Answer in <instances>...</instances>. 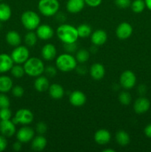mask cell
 I'll return each instance as SVG.
<instances>
[{
  "instance_id": "cell-1",
  "label": "cell",
  "mask_w": 151,
  "mask_h": 152,
  "mask_svg": "<svg viewBox=\"0 0 151 152\" xmlns=\"http://www.w3.org/2000/svg\"><path fill=\"white\" fill-rule=\"evenodd\" d=\"M56 35L65 45L76 43L78 38L77 28L70 24L59 25L56 30Z\"/></svg>"
},
{
  "instance_id": "cell-2",
  "label": "cell",
  "mask_w": 151,
  "mask_h": 152,
  "mask_svg": "<svg viewBox=\"0 0 151 152\" xmlns=\"http://www.w3.org/2000/svg\"><path fill=\"white\" fill-rule=\"evenodd\" d=\"M23 65L25 74L30 77H37L44 72V62L38 57H29Z\"/></svg>"
},
{
  "instance_id": "cell-3",
  "label": "cell",
  "mask_w": 151,
  "mask_h": 152,
  "mask_svg": "<svg viewBox=\"0 0 151 152\" xmlns=\"http://www.w3.org/2000/svg\"><path fill=\"white\" fill-rule=\"evenodd\" d=\"M56 66L59 71L62 72H70L76 69L77 61L76 57L70 53H62L56 57Z\"/></svg>"
},
{
  "instance_id": "cell-4",
  "label": "cell",
  "mask_w": 151,
  "mask_h": 152,
  "mask_svg": "<svg viewBox=\"0 0 151 152\" xmlns=\"http://www.w3.org/2000/svg\"><path fill=\"white\" fill-rule=\"evenodd\" d=\"M60 7L59 0H39L38 2V10L41 15L50 17L58 13Z\"/></svg>"
},
{
  "instance_id": "cell-5",
  "label": "cell",
  "mask_w": 151,
  "mask_h": 152,
  "mask_svg": "<svg viewBox=\"0 0 151 152\" xmlns=\"http://www.w3.org/2000/svg\"><path fill=\"white\" fill-rule=\"evenodd\" d=\"M21 22L25 29L34 31L40 25L41 19L39 15L33 10H27L22 14Z\"/></svg>"
},
{
  "instance_id": "cell-6",
  "label": "cell",
  "mask_w": 151,
  "mask_h": 152,
  "mask_svg": "<svg viewBox=\"0 0 151 152\" xmlns=\"http://www.w3.org/2000/svg\"><path fill=\"white\" fill-rule=\"evenodd\" d=\"M34 120V115L30 110L28 108H20L16 111L14 117L12 118V121L16 125L21 124L28 126Z\"/></svg>"
},
{
  "instance_id": "cell-7",
  "label": "cell",
  "mask_w": 151,
  "mask_h": 152,
  "mask_svg": "<svg viewBox=\"0 0 151 152\" xmlns=\"http://www.w3.org/2000/svg\"><path fill=\"white\" fill-rule=\"evenodd\" d=\"M12 59L13 62L16 64H24L30 57V52L27 46L19 45L15 47L12 51L11 55Z\"/></svg>"
},
{
  "instance_id": "cell-8",
  "label": "cell",
  "mask_w": 151,
  "mask_h": 152,
  "mask_svg": "<svg viewBox=\"0 0 151 152\" xmlns=\"http://www.w3.org/2000/svg\"><path fill=\"white\" fill-rule=\"evenodd\" d=\"M119 83L121 87L125 90L132 89L136 84V74L130 70H126L121 73L119 78Z\"/></svg>"
},
{
  "instance_id": "cell-9",
  "label": "cell",
  "mask_w": 151,
  "mask_h": 152,
  "mask_svg": "<svg viewBox=\"0 0 151 152\" xmlns=\"http://www.w3.org/2000/svg\"><path fill=\"white\" fill-rule=\"evenodd\" d=\"M34 137H35V132L33 129L27 126L19 129L16 133L17 140L20 141L22 143H28L30 142Z\"/></svg>"
},
{
  "instance_id": "cell-10",
  "label": "cell",
  "mask_w": 151,
  "mask_h": 152,
  "mask_svg": "<svg viewBox=\"0 0 151 152\" xmlns=\"http://www.w3.org/2000/svg\"><path fill=\"white\" fill-rule=\"evenodd\" d=\"M133 31V27L130 23L127 22H123L120 23L116 28L115 34L119 39L125 40L131 37Z\"/></svg>"
},
{
  "instance_id": "cell-11",
  "label": "cell",
  "mask_w": 151,
  "mask_h": 152,
  "mask_svg": "<svg viewBox=\"0 0 151 152\" xmlns=\"http://www.w3.org/2000/svg\"><path fill=\"white\" fill-rule=\"evenodd\" d=\"M16 124L11 120H0V133L6 137H13L16 134Z\"/></svg>"
},
{
  "instance_id": "cell-12",
  "label": "cell",
  "mask_w": 151,
  "mask_h": 152,
  "mask_svg": "<svg viewBox=\"0 0 151 152\" xmlns=\"http://www.w3.org/2000/svg\"><path fill=\"white\" fill-rule=\"evenodd\" d=\"M36 30L37 37L41 40H49L54 35V31L52 27L47 24L39 25Z\"/></svg>"
},
{
  "instance_id": "cell-13",
  "label": "cell",
  "mask_w": 151,
  "mask_h": 152,
  "mask_svg": "<svg viewBox=\"0 0 151 152\" xmlns=\"http://www.w3.org/2000/svg\"><path fill=\"white\" fill-rule=\"evenodd\" d=\"M150 107V102L149 99L144 96H140L135 101L133 104V109L136 114H142L146 113Z\"/></svg>"
},
{
  "instance_id": "cell-14",
  "label": "cell",
  "mask_w": 151,
  "mask_h": 152,
  "mask_svg": "<svg viewBox=\"0 0 151 152\" xmlns=\"http://www.w3.org/2000/svg\"><path fill=\"white\" fill-rule=\"evenodd\" d=\"M86 101H87L86 95L81 91H74L70 94L69 102L73 106H83L85 104Z\"/></svg>"
},
{
  "instance_id": "cell-15",
  "label": "cell",
  "mask_w": 151,
  "mask_h": 152,
  "mask_svg": "<svg viewBox=\"0 0 151 152\" xmlns=\"http://www.w3.org/2000/svg\"><path fill=\"white\" fill-rule=\"evenodd\" d=\"M90 40L95 46L103 45L107 40V34L104 30H96L92 32L90 35Z\"/></svg>"
},
{
  "instance_id": "cell-16",
  "label": "cell",
  "mask_w": 151,
  "mask_h": 152,
  "mask_svg": "<svg viewBox=\"0 0 151 152\" xmlns=\"http://www.w3.org/2000/svg\"><path fill=\"white\" fill-rule=\"evenodd\" d=\"M57 50L52 43H47L41 48V56L46 61L53 60L56 57Z\"/></svg>"
},
{
  "instance_id": "cell-17",
  "label": "cell",
  "mask_w": 151,
  "mask_h": 152,
  "mask_svg": "<svg viewBox=\"0 0 151 152\" xmlns=\"http://www.w3.org/2000/svg\"><path fill=\"white\" fill-rule=\"evenodd\" d=\"M111 140V134L106 129H99L95 133L94 140L97 144L104 145L107 144Z\"/></svg>"
},
{
  "instance_id": "cell-18",
  "label": "cell",
  "mask_w": 151,
  "mask_h": 152,
  "mask_svg": "<svg viewBox=\"0 0 151 152\" xmlns=\"http://www.w3.org/2000/svg\"><path fill=\"white\" fill-rule=\"evenodd\" d=\"M90 77L95 80H100L105 75V68L102 64L96 62L93 64L90 68Z\"/></svg>"
},
{
  "instance_id": "cell-19",
  "label": "cell",
  "mask_w": 151,
  "mask_h": 152,
  "mask_svg": "<svg viewBox=\"0 0 151 152\" xmlns=\"http://www.w3.org/2000/svg\"><path fill=\"white\" fill-rule=\"evenodd\" d=\"M84 5V0H68L66 3V9L69 13H77L83 10Z\"/></svg>"
},
{
  "instance_id": "cell-20",
  "label": "cell",
  "mask_w": 151,
  "mask_h": 152,
  "mask_svg": "<svg viewBox=\"0 0 151 152\" xmlns=\"http://www.w3.org/2000/svg\"><path fill=\"white\" fill-rule=\"evenodd\" d=\"M13 64L14 62L10 55L7 53L0 54V73L2 74L10 71L13 66Z\"/></svg>"
},
{
  "instance_id": "cell-21",
  "label": "cell",
  "mask_w": 151,
  "mask_h": 152,
  "mask_svg": "<svg viewBox=\"0 0 151 152\" xmlns=\"http://www.w3.org/2000/svg\"><path fill=\"white\" fill-rule=\"evenodd\" d=\"M47 139L43 135L38 134L31 140V148L35 151H41L47 146Z\"/></svg>"
},
{
  "instance_id": "cell-22",
  "label": "cell",
  "mask_w": 151,
  "mask_h": 152,
  "mask_svg": "<svg viewBox=\"0 0 151 152\" xmlns=\"http://www.w3.org/2000/svg\"><path fill=\"white\" fill-rule=\"evenodd\" d=\"M48 92L50 97L54 99H61L65 95V90L63 87L58 83L50 85Z\"/></svg>"
},
{
  "instance_id": "cell-23",
  "label": "cell",
  "mask_w": 151,
  "mask_h": 152,
  "mask_svg": "<svg viewBox=\"0 0 151 152\" xmlns=\"http://www.w3.org/2000/svg\"><path fill=\"white\" fill-rule=\"evenodd\" d=\"M33 86L37 91L40 92V93H43V92H45L46 91H48L50 83H49L48 79L46 77L38 76L34 81Z\"/></svg>"
},
{
  "instance_id": "cell-24",
  "label": "cell",
  "mask_w": 151,
  "mask_h": 152,
  "mask_svg": "<svg viewBox=\"0 0 151 152\" xmlns=\"http://www.w3.org/2000/svg\"><path fill=\"white\" fill-rule=\"evenodd\" d=\"M5 39L7 44L13 47L20 45L21 42H22V38H21L20 34L16 31H8L6 34Z\"/></svg>"
},
{
  "instance_id": "cell-25",
  "label": "cell",
  "mask_w": 151,
  "mask_h": 152,
  "mask_svg": "<svg viewBox=\"0 0 151 152\" xmlns=\"http://www.w3.org/2000/svg\"><path fill=\"white\" fill-rule=\"evenodd\" d=\"M13 80L8 76L3 75L0 77V93H7L13 88Z\"/></svg>"
},
{
  "instance_id": "cell-26",
  "label": "cell",
  "mask_w": 151,
  "mask_h": 152,
  "mask_svg": "<svg viewBox=\"0 0 151 152\" xmlns=\"http://www.w3.org/2000/svg\"><path fill=\"white\" fill-rule=\"evenodd\" d=\"M115 140L117 143L121 146H126L130 143V135L125 131L120 130L115 134Z\"/></svg>"
},
{
  "instance_id": "cell-27",
  "label": "cell",
  "mask_w": 151,
  "mask_h": 152,
  "mask_svg": "<svg viewBox=\"0 0 151 152\" xmlns=\"http://www.w3.org/2000/svg\"><path fill=\"white\" fill-rule=\"evenodd\" d=\"M12 10L6 3H0V22H6L11 17Z\"/></svg>"
},
{
  "instance_id": "cell-28",
  "label": "cell",
  "mask_w": 151,
  "mask_h": 152,
  "mask_svg": "<svg viewBox=\"0 0 151 152\" xmlns=\"http://www.w3.org/2000/svg\"><path fill=\"white\" fill-rule=\"evenodd\" d=\"M38 37L36 35V33L33 32V31H30L29 32L27 33L24 38V41H25V45L27 47L32 48L36 45L38 41Z\"/></svg>"
},
{
  "instance_id": "cell-29",
  "label": "cell",
  "mask_w": 151,
  "mask_h": 152,
  "mask_svg": "<svg viewBox=\"0 0 151 152\" xmlns=\"http://www.w3.org/2000/svg\"><path fill=\"white\" fill-rule=\"evenodd\" d=\"M78 37L81 38H87L90 37L92 34V28L87 24H81L77 27Z\"/></svg>"
},
{
  "instance_id": "cell-30",
  "label": "cell",
  "mask_w": 151,
  "mask_h": 152,
  "mask_svg": "<svg viewBox=\"0 0 151 152\" xmlns=\"http://www.w3.org/2000/svg\"><path fill=\"white\" fill-rule=\"evenodd\" d=\"M89 58H90V53L86 49H80L76 54V59L77 62L80 64L85 63L88 61Z\"/></svg>"
},
{
  "instance_id": "cell-31",
  "label": "cell",
  "mask_w": 151,
  "mask_h": 152,
  "mask_svg": "<svg viewBox=\"0 0 151 152\" xmlns=\"http://www.w3.org/2000/svg\"><path fill=\"white\" fill-rule=\"evenodd\" d=\"M146 4H145L144 0H134L131 1L130 7H131L133 12L136 13H140L144 11Z\"/></svg>"
},
{
  "instance_id": "cell-32",
  "label": "cell",
  "mask_w": 151,
  "mask_h": 152,
  "mask_svg": "<svg viewBox=\"0 0 151 152\" xmlns=\"http://www.w3.org/2000/svg\"><path fill=\"white\" fill-rule=\"evenodd\" d=\"M10 73H11L12 76L14 77L15 78H22L24 77L25 74V69L24 67L22 66L20 64H16V65H13L12 68L10 69Z\"/></svg>"
},
{
  "instance_id": "cell-33",
  "label": "cell",
  "mask_w": 151,
  "mask_h": 152,
  "mask_svg": "<svg viewBox=\"0 0 151 152\" xmlns=\"http://www.w3.org/2000/svg\"><path fill=\"white\" fill-rule=\"evenodd\" d=\"M132 100V96L127 91L120 92L118 95V101L123 105H130Z\"/></svg>"
},
{
  "instance_id": "cell-34",
  "label": "cell",
  "mask_w": 151,
  "mask_h": 152,
  "mask_svg": "<svg viewBox=\"0 0 151 152\" xmlns=\"http://www.w3.org/2000/svg\"><path fill=\"white\" fill-rule=\"evenodd\" d=\"M12 112L9 108H0V120H11Z\"/></svg>"
},
{
  "instance_id": "cell-35",
  "label": "cell",
  "mask_w": 151,
  "mask_h": 152,
  "mask_svg": "<svg viewBox=\"0 0 151 152\" xmlns=\"http://www.w3.org/2000/svg\"><path fill=\"white\" fill-rule=\"evenodd\" d=\"M10 101L8 96L4 93H0V108H9Z\"/></svg>"
},
{
  "instance_id": "cell-36",
  "label": "cell",
  "mask_w": 151,
  "mask_h": 152,
  "mask_svg": "<svg viewBox=\"0 0 151 152\" xmlns=\"http://www.w3.org/2000/svg\"><path fill=\"white\" fill-rule=\"evenodd\" d=\"M12 94L15 96V97H22L24 95L25 91L24 88L21 86H13L11 89Z\"/></svg>"
},
{
  "instance_id": "cell-37",
  "label": "cell",
  "mask_w": 151,
  "mask_h": 152,
  "mask_svg": "<svg viewBox=\"0 0 151 152\" xmlns=\"http://www.w3.org/2000/svg\"><path fill=\"white\" fill-rule=\"evenodd\" d=\"M47 130V126L44 122H38L36 126V132L38 134L43 135L46 133Z\"/></svg>"
},
{
  "instance_id": "cell-38",
  "label": "cell",
  "mask_w": 151,
  "mask_h": 152,
  "mask_svg": "<svg viewBox=\"0 0 151 152\" xmlns=\"http://www.w3.org/2000/svg\"><path fill=\"white\" fill-rule=\"evenodd\" d=\"M115 5L121 9H126L130 7L131 0H115Z\"/></svg>"
},
{
  "instance_id": "cell-39",
  "label": "cell",
  "mask_w": 151,
  "mask_h": 152,
  "mask_svg": "<svg viewBox=\"0 0 151 152\" xmlns=\"http://www.w3.org/2000/svg\"><path fill=\"white\" fill-rule=\"evenodd\" d=\"M44 73L48 77H55L56 73H57V68L54 66H52V65H48V66L44 68Z\"/></svg>"
},
{
  "instance_id": "cell-40",
  "label": "cell",
  "mask_w": 151,
  "mask_h": 152,
  "mask_svg": "<svg viewBox=\"0 0 151 152\" xmlns=\"http://www.w3.org/2000/svg\"><path fill=\"white\" fill-rule=\"evenodd\" d=\"M102 0H84L85 4L91 7H96L102 4Z\"/></svg>"
},
{
  "instance_id": "cell-41",
  "label": "cell",
  "mask_w": 151,
  "mask_h": 152,
  "mask_svg": "<svg viewBox=\"0 0 151 152\" xmlns=\"http://www.w3.org/2000/svg\"><path fill=\"white\" fill-rule=\"evenodd\" d=\"M7 146V141L6 137L0 135V152L4 151Z\"/></svg>"
},
{
  "instance_id": "cell-42",
  "label": "cell",
  "mask_w": 151,
  "mask_h": 152,
  "mask_svg": "<svg viewBox=\"0 0 151 152\" xmlns=\"http://www.w3.org/2000/svg\"><path fill=\"white\" fill-rule=\"evenodd\" d=\"M76 70L77 73H78L79 75H85L86 73H87V68L83 65H79V66H76Z\"/></svg>"
},
{
  "instance_id": "cell-43",
  "label": "cell",
  "mask_w": 151,
  "mask_h": 152,
  "mask_svg": "<svg viewBox=\"0 0 151 152\" xmlns=\"http://www.w3.org/2000/svg\"><path fill=\"white\" fill-rule=\"evenodd\" d=\"M22 142L18 140L13 144V149L16 151H19L22 150Z\"/></svg>"
},
{
  "instance_id": "cell-44",
  "label": "cell",
  "mask_w": 151,
  "mask_h": 152,
  "mask_svg": "<svg viewBox=\"0 0 151 152\" xmlns=\"http://www.w3.org/2000/svg\"><path fill=\"white\" fill-rule=\"evenodd\" d=\"M144 132V134L146 135L147 137L151 138V123L150 124L147 125V126L145 127Z\"/></svg>"
},
{
  "instance_id": "cell-45",
  "label": "cell",
  "mask_w": 151,
  "mask_h": 152,
  "mask_svg": "<svg viewBox=\"0 0 151 152\" xmlns=\"http://www.w3.org/2000/svg\"><path fill=\"white\" fill-rule=\"evenodd\" d=\"M139 91L140 94H144L146 91V88H145L144 86H139Z\"/></svg>"
},
{
  "instance_id": "cell-46",
  "label": "cell",
  "mask_w": 151,
  "mask_h": 152,
  "mask_svg": "<svg viewBox=\"0 0 151 152\" xmlns=\"http://www.w3.org/2000/svg\"><path fill=\"white\" fill-rule=\"evenodd\" d=\"M146 7L151 11V0H144Z\"/></svg>"
},
{
  "instance_id": "cell-47",
  "label": "cell",
  "mask_w": 151,
  "mask_h": 152,
  "mask_svg": "<svg viewBox=\"0 0 151 152\" xmlns=\"http://www.w3.org/2000/svg\"><path fill=\"white\" fill-rule=\"evenodd\" d=\"M115 151L112 148H105L103 150V152H115Z\"/></svg>"
},
{
  "instance_id": "cell-48",
  "label": "cell",
  "mask_w": 151,
  "mask_h": 152,
  "mask_svg": "<svg viewBox=\"0 0 151 152\" xmlns=\"http://www.w3.org/2000/svg\"><path fill=\"white\" fill-rule=\"evenodd\" d=\"M3 1V0H0V1Z\"/></svg>"
}]
</instances>
